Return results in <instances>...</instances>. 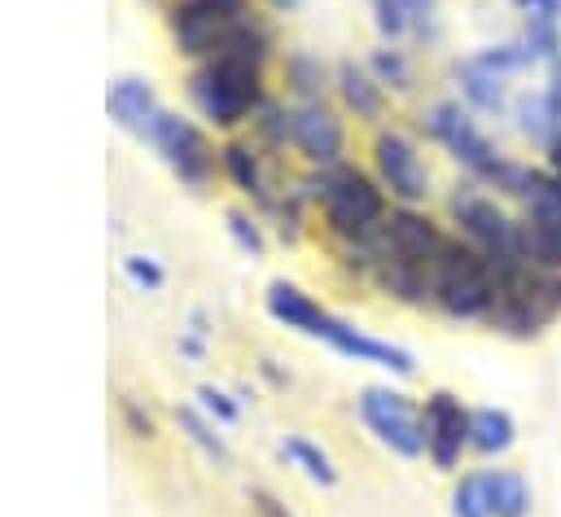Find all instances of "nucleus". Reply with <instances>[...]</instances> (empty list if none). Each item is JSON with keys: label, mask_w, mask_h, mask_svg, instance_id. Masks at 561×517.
Wrapping results in <instances>:
<instances>
[{"label": "nucleus", "mask_w": 561, "mask_h": 517, "mask_svg": "<svg viewBox=\"0 0 561 517\" xmlns=\"http://www.w3.org/2000/svg\"><path fill=\"white\" fill-rule=\"evenodd\" d=\"M272 57H276V35L263 18H254L219 53H210L206 61H193L184 70V96L193 118L219 136H241L254 110L272 96L267 92Z\"/></svg>", "instance_id": "f257e3e1"}, {"label": "nucleus", "mask_w": 561, "mask_h": 517, "mask_svg": "<svg viewBox=\"0 0 561 517\" xmlns=\"http://www.w3.org/2000/svg\"><path fill=\"white\" fill-rule=\"evenodd\" d=\"M263 311H267L276 324H285V329H294V333H302V337H311V342L337 351L342 359L381 368V372H390V377H399V381L416 377V355H412L408 346H399V342H390V337H377V333H364L359 324H351L346 315L329 311L316 294H307V289L294 285V280H267V289H263Z\"/></svg>", "instance_id": "f03ea898"}, {"label": "nucleus", "mask_w": 561, "mask_h": 517, "mask_svg": "<svg viewBox=\"0 0 561 517\" xmlns=\"http://www.w3.org/2000/svg\"><path fill=\"white\" fill-rule=\"evenodd\" d=\"M416 127H421V136H425L430 145H438V149L460 166L465 180L486 184L491 193L508 197L513 206H517V197L526 193V184L535 180V162H522V158L504 153V149L482 131L478 114H473L465 101H456V96L430 101V105L421 110V123H416Z\"/></svg>", "instance_id": "7ed1b4c3"}, {"label": "nucleus", "mask_w": 561, "mask_h": 517, "mask_svg": "<svg viewBox=\"0 0 561 517\" xmlns=\"http://www.w3.org/2000/svg\"><path fill=\"white\" fill-rule=\"evenodd\" d=\"M298 193L320 215V228L333 241V250H342V245H368L377 237V228L386 223V215H390L386 188L377 184L373 171H364L355 162L307 171L298 180Z\"/></svg>", "instance_id": "20e7f679"}, {"label": "nucleus", "mask_w": 561, "mask_h": 517, "mask_svg": "<svg viewBox=\"0 0 561 517\" xmlns=\"http://www.w3.org/2000/svg\"><path fill=\"white\" fill-rule=\"evenodd\" d=\"M495 307V267L491 258L451 232L447 250L430 272V311L456 324H486Z\"/></svg>", "instance_id": "39448f33"}, {"label": "nucleus", "mask_w": 561, "mask_h": 517, "mask_svg": "<svg viewBox=\"0 0 561 517\" xmlns=\"http://www.w3.org/2000/svg\"><path fill=\"white\" fill-rule=\"evenodd\" d=\"M447 223L456 237H465L469 245H478L482 254H513L522 258V210L491 193L478 180H460L447 188Z\"/></svg>", "instance_id": "423d86ee"}, {"label": "nucleus", "mask_w": 561, "mask_h": 517, "mask_svg": "<svg viewBox=\"0 0 561 517\" xmlns=\"http://www.w3.org/2000/svg\"><path fill=\"white\" fill-rule=\"evenodd\" d=\"M158 158L162 166L193 193H206L219 175V145L210 140V127L197 123L193 114H180V110H158V118L145 127L140 136Z\"/></svg>", "instance_id": "0eeeda50"}, {"label": "nucleus", "mask_w": 561, "mask_h": 517, "mask_svg": "<svg viewBox=\"0 0 561 517\" xmlns=\"http://www.w3.org/2000/svg\"><path fill=\"white\" fill-rule=\"evenodd\" d=\"M259 13L250 9V0H167L162 4V26L171 35V48L188 66L219 53Z\"/></svg>", "instance_id": "6e6552de"}, {"label": "nucleus", "mask_w": 561, "mask_h": 517, "mask_svg": "<svg viewBox=\"0 0 561 517\" xmlns=\"http://www.w3.org/2000/svg\"><path fill=\"white\" fill-rule=\"evenodd\" d=\"M368 171L386 188L390 206H430L434 202L430 158H425L421 140L399 123H386L368 136Z\"/></svg>", "instance_id": "1a4fd4ad"}, {"label": "nucleus", "mask_w": 561, "mask_h": 517, "mask_svg": "<svg viewBox=\"0 0 561 517\" xmlns=\"http://www.w3.org/2000/svg\"><path fill=\"white\" fill-rule=\"evenodd\" d=\"M355 412L364 429L399 460H421L425 456V425H421V403L399 390V386H364L355 399Z\"/></svg>", "instance_id": "9d476101"}, {"label": "nucleus", "mask_w": 561, "mask_h": 517, "mask_svg": "<svg viewBox=\"0 0 561 517\" xmlns=\"http://www.w3.org/2000/svg\"><path fill=\"white\" fill-rule=\"evenodd\" d=\"M447 241H451V228L443 219H434L430 206H390L386 223L377 228V237L364 250H368V258H403V263L434 272Z\"/></svg>", "instance_id": "9b49d317"}, {"label": "nucleus", "mask_w": 561, "mask_h": 517, "mask_svg": "<svg viewBox=\"0 0 561 517\" xmlns=\"http://www.w3.org/2000/svg\"><path fill=\"white\" fill-rule=\"evenodd\" d=\"M421 425H425V460L438 473H460L469 456V403L456 390H430L421 399Z\"/></svg>", "instance_id": "f8f14e48"}, {"label": "nucleus", "mask_w": 561, "mask_h": 517, "mask_svg": "<svg viewBox=\"0 0 561 517\" xmlns=\"http://www.w3.org/2000/svg\"><path fill=\"white\" fill-rule=\"evenodd\" d=\"M351 140H346V114L333 105V101H298L294 105V149L307 171H324V166H337V162H351L346 158Z\"/></svg>", "instance_id": "ddd939ff"}, {"label": "nucleus", "mask_w": 561, "mask_h": 517, "mask_svg": "<svg viewBox=\"0 0 561 517\" xmlns=\"http://www.w3.org/2000/svg\"><path fill=\"white\" fill-rule=\"evenodd\" d=\"M219 180L259 215L267 219L280 188L272 184V171H267V153L250 140V136H224L219 140Z\"/></svg>", "instance_id": "4468645a"}, {"label": "nucleus", "mask_w": 561, "mask_h": 517, "mask_svg": "<svg viewBox=\"0 0 561 517\" xmlns=\"http://www.w3.org/2000/svg\"><path fill=\"white\" fill-rule=\"evenodd\" d=\"M333 96H337V110L355 123H364L368 131L386 127L390 123V92L373 79V70L364 61H337L333 66Z\"/></svg>", "instance_id": "2eb2a0df"}, {"label": "nucleus", "mask_w": 561, "mask_h": 517, "mask_svg": "<svg viewBox=\"0 0 561 517\" xmlns=\"http://www.w3.org/2000/svg\"><path fill=\"white\" fill-rule=\"evenodd\" d=\"M451 83H456V101H465L478 118H508L513 96H517L513 79L486 70L473 53L460 57V61H451Z\"/></svg>", "instance_id": "dca6fc26"}, {"label": "nucleus", "mask_w": 561, "mask_h": 517, "mask_svg": "<svg viewBox=\"0 0 561 517\" xmlns=\"http://www.w3.org/2000/svg\"><path fill=\"white\" fill-rule=\"evenodd\" d=\"M158 110H162V101H158V92H153V83L145 74H118V79H110V88H105V114H110L114 127H123V131H131L140 140L145 127L158 118Z\"/></svg>", "instance_id": "f3484780"}, {"label": "nucleus", "mask_w": 561, "mask_h": 517, "mask_svg": "<svg viewBox=\"0 0 561 517\" xmlns=\"http://www.w3.org/2000/svg\"><path fill=\"white\" fill-rule=\"evenodd\" d=\"M517 447V421L500 403H469V456L500 464Z\"/></svg>", "instance_id": "a211bd4d"}, {"label": "nucleus", "mask_w": 561, "mask_h": 517, "mask_svg": "<svg viewBox=\"0 0 561 517\" xmlns=\"http://www.w3.org/2000/svg\"><path fill=\"white\" fill-rule=\"evenodd\" d=\"M508 127H513V136H517L526 149H539V153L557 140V131H561V114L552 110L543 83H539V88H522V92L513 96Z\"/></svg>", "instance_id": "6ab92c4d"}, {"label": "nucleus", "mask_w": 561, "mask_h": 517, "mask_svg": "<svg viewBox=\"0 0 561 517\" xmlns=\"http://www.w3.org/2000/svg\"><path fill=\"white\" fill-rule=\"evenodd\" d=\"M280 83H285V96L294 105L298 101H329L333 96V70L311 48H289L280 57Z\"/></svg>", "instance_id": "aec40b11"}, {"label": "nucleus", "mask_w": 561, "mask_h": 517, "mask_svg": "<svg viewBox=\"0 0 561 517\" xmlns=\"http://www.w3.org/2000/svg\"><path fill=\"white\" fill-rule=\"evenodd\" d=\"M482 478H486L491 517H530L535 513V491H530V478L522 469L482 464Z\"/></svg>", "instance_id": "412c9836"}, {"label": "nucleus", "mask_w": 561, "mask_h": 517, "mask_svg": "<svg viewBox=\"0 0 561 517\" xmlns=\"http://www.w3.org/2000/svg\"><path fill=\"white\" fill-rule=\"evenodd\" d=\"M250 140H254L267 158L294 149V101L267 96V101L254 110V118H250Z\"/></svg>", "instance_id": "4be33fe9"}, {"label": "nucleus", "mask_w": 561, "mask_h": 517, "mask_svg": "<svg viewBox=\"0 0 561 517\" xmlns=\"http://www.w3.org/2000/svg\"><path fill=\"white\" fill-rule=\"evenodd\" d=\"M276 456H280L289 469H298L307 482H316V486H333V482H337L333 456H329L316 438H307V434H285V438L276 443Z\"/></svg>", "instance_id": "5701e85b"}, {"label": "nucleus", "mask_w": 561, "mask_h": 517, "mask_svg": "<svg viewBox=\"0 0 561 517\" xmlns=\"http://www.w3.org/2000/svg\"><path fill=\"white\" fill-rule=\"evenodd\" d=\"M175 425H180V434L206 456V460H215V464H228V443H224V434H219V425L206 416V412H197V403H184V407H175Z\"/></svg>", "instance_id": "b1692460"}, {"label": "nucleus", "mask_w": 561, "mask_h": 517, "mask_svg": "<svg viewBox=\"0 0 561 517\" xmlns=\"http://www.w3.org/2000/svg\"><path fill=\"white\" fill-rule=\"evenodd\" d=\"M364 66L373 70V79H377L386 92H408V88L416 83V66H412V57H408L403 44H381V48H373Z\"/></svg>", "instance_id": "393cba45"}, {"label": "nucleus", "mask_w": 561, "mask_h": 517, "mask_svg": "<svg viewBox=\"0 0 561 517\" xmlns=\"http://www.w3.org/2000/svg\"><path fill=\"white\" fill-rule=\"evenodd\" d=\"M451 517H491V499H486V478L482 469H460L447 495Z\"/></svg>", "instance_id": "a878e982"}, {"label": "nucleus", "mask_w": 561, "mask_h": 517, "mask_svg": "<svg viewBox=\"0 0 561 517\" xmlns=\"http://www.w3.org/2000/svg\"><path fill=\"white\" fill-rule=\"evenodd\" d=\"M224 228H228V237H232V245H237L241 254H250V258H263V254H267L263 219H259L250 206H232V210H224Z\"/></svg>", "instance_id": "bb28decb"}, {"label": "nucleus", "mask_w": 561, "mask_h": 517, "mask_svg": "<svg viewBox=\"0 0 561 517\" xmlns=\"http://www.w3.org/2000/svg\"><path fill=\"white\" fill-rule=\"evenodd\" d=\"M193 403H197V412H206L219 429H232V425L241 421V399L228 394L224 386H197V390H193Z\"/></svg>", "instance_id": "cd10ccee"}, {"label": "nucleus", "mask_w": 561, "mask_h": 517, "mask_svg": "<svg viewBox=\"0 0 561 517\" xmlns=\"http://www.w3.org/2000/svg\"><path fill=\"white\" fill-rule=\"evenodd\" d=\"M373 9V26L381 35V44H403L412 35V22L403 13V0H368Z\"/></svg>", "instance_id": "c85d7f7f"}, {"label": "nucleus", "mask_w": 561, "mask_h": 517, "mask_svg": "<svg viewBox=\"0 0 561 517\" xmlns=\"http://www.w3.org/2000/svg\"><path fill=\"white\" fill-rule=\"evenodd\" d=\"M114 412H118V425H123L127 438H136V443H153V438H158V421H153V412L140 407L131 394H118V399H114Z\"/></svg>", "instance_id": "c756f323"}, {"label": "nucleus", "mask_w": 561, "mask_h": 517, "mask_svg": "<svg viewBox=\"0 0 561 517\" xmlns=\"http://www.w3.org/2000/svg\"><path fill=\"white\" fill-rule=\"evenodd\" d=\"M123 280L140 294H158L167 285V267L149 254H123Z\"/></svg>", "instance_id": "7c9ffc66"}, {"label": "nucleus", "mask_w": 561, "mask_h": 517, "mask_svg": "<svg viewBox=\"0 0 561 517\" xmlns=\"http://www.w3.org/2000/svg\"><path fill=\"white\" fill-rule=\"evenodd\" d=\"M403 13L412 22V35H421V39L438 35V0H403Z\"/></svg>", "instance_id": "2f4dec72"}, {"label": "nucleus", "mask_w": 561, "mask_h": 517, "mask_svg": "<svg viewBox=\"0 0 561 517\" xmlns=\"http://www.w3.org/2000/svg\"><path fill=\"white\" fill-rule=\"evenodd\" d=\"M245 499H250L254 517H294V513L280 504V495H276V491H267V486H250V491H245Z\"/></svg>", "instance_id": "473e14b6"}, {"label": "nucleus", "mask_w": 561, "mask_h": 517, "mask_svg": "<svg viewBox=\"0 0 561 517\" xmlns=\"http://www.w3.org/2000/svg\"><path fill=\"white\" fill-rule=\"evenodd\" d=\"M543 74H548V79H543V92H548V101H552V110L561 114V57H557V61H552V66H548Z\"/></svg>", "instance_id": "72a5a7b5"}, {"label": "nucleus", "mask_w": 561, "mask_h": 517, "mask_svg": "<svg viewBox=\"0 0 561 517\" xmlns=\"http://www.w3.org/2000/svg\"><path fill=\"white\" fill-rule=\"evenodd\" d=\"M543 171H548V175L561 184V131H557V140L543 149Z\"/></svg>", "instance_id": "f704fd0d"}, {"label": "nucleus", "mask_w": 561, "mask_h": 517, "mask_svg": "<svg viewBox=\"0 0 561 517\" xmlns=\"http://www.w3.org/2000/svg\"><path fill=\"white\" fill-rule=\"evenodd\" d=\"M259 4H267L272 13H294V9L302 4V0H259Z\"/></svg>", "instance_id": "c9c22d12"}, {"label": "nucleus", "mask_w": 561, "mask_h": 517, "mask_svg": "<svg viewBox=\"0 0 561 517\" xmlns=\"http://www.w3.org/2000/svg\"><path fill=\"white\" fill-rule=\"evenodd\" d=\"M149 4H167V0H149Z\"/></svg>", "instance_id": "e433bc0d"}, {"label": "nucleus", "mask_w": 561, "mask_h": 517, "mask_svg": "<svg viewBox=\"0 0 561 517\" xmlns=\"http://www.w3.org/2000/svg\"><path fill=\"white\" fill-rule=\"evenodd\" d=\"M508 4H513V9H517V4H522V0H508Z\"/></svg>", "instance_id": "4c0bfd02"}]
</instances>
